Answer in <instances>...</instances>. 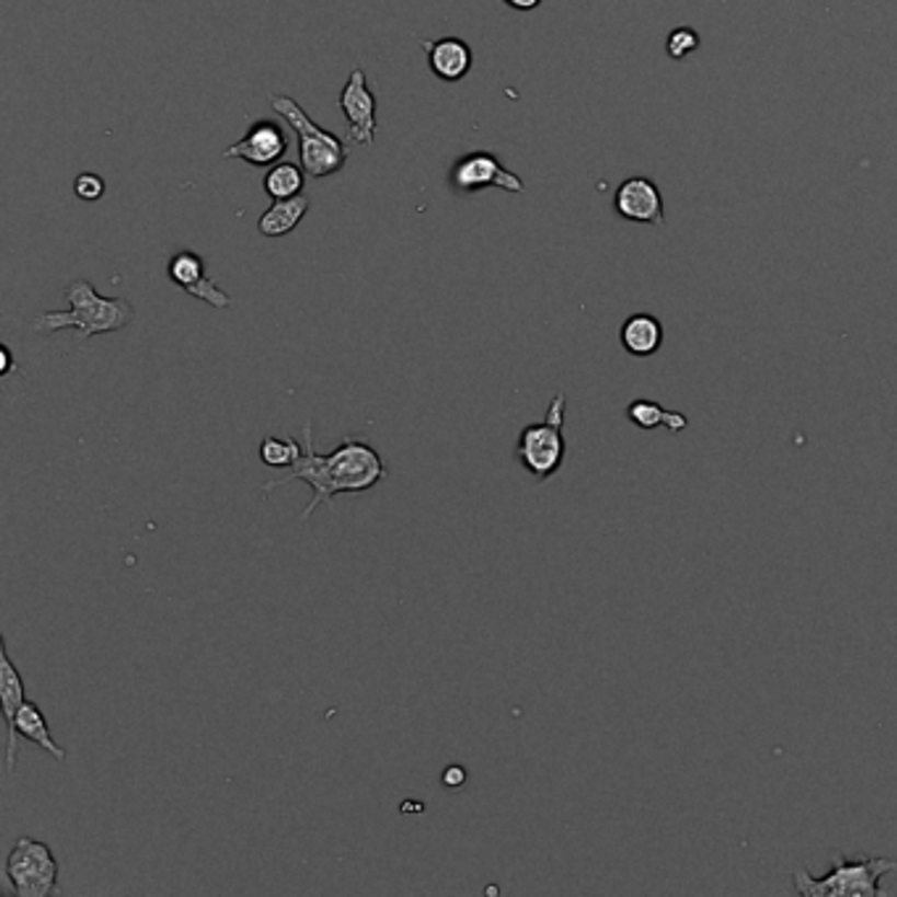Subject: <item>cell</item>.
<instances>
[{
	"mask_svg": "<svg viewBox=\"0 0 897 897\" xmlns=\"http://www.w3.org/2000/svg\"><path fill=\"white\" fill-rule=\"evenodd\" d=\"M14 732H16V737L22 735L24 739H30V743H35L37 748L48 752V756L56 758V761H61V763L67 761V750H64L61 745L54 739V735H50L48 718H45L43 709L35 703V700H24L22 703V709H19L16 713Z\"/></svg>",
	"mask_w": 897,
	"mask_h": 897,
	"instance_id": "obj_15",
	"label": "cell"
},
{
	"mask_svg": "<svg viewBox=\"0 0 897 897\" xmlns=\"http://www.w3.org/2000/svg\"><path fill=\"white\" fill-rule=\"evenodd\" d=\"M166 274H169V279L180 287V290H185L187 295H193V298L203 300V303H208L211 309H229V306H232V298L221 290L219 281L206 277V264H203V258L198 253L180 251L176 255H172V261H169V266H166Z\"/></svg>",
	"mask_w": 897,
	"mask_h": 897,
	"instance_id": "obj_10",
	"label": "cell"
},
{
	"mask_svg": "<svg viewBox=\"0 0 897 897\" xmlns=\"http://www.w3.org/2000/svg\"><path fill=\"white\" fill-rule=\"evenodd\" d=\"M11 371H14V356H11V348L9 345H3V348H0V375H11Z\"/></svg>",
	"mask_w": 897,
	"mask_h": 897,
	"instance_id": "obj_23",
	"label": "cell"
},
{
	"mask_svg": "<svg viewBox=\"0 0 897 897\" xmlns=\"http://www.w3.org/2000/svg\"><path fill=\"white\" fill-rule=\"evenodd\" d=\"M58 861L50 844L19 837L3 863V879L16 897H50L58 889Z\"/></svg>",
	"mask_w": 897,
	"mask_h": 897,
	"instance_id": "obj_6",
	"label": "cell"
},
{
	"mask_svg": "<svg viewBox=\"0 0 897 897\" xmlns=\"http://www.w3.org/2000/svg\"><path fill=\"white\" fill-rule=\"evenodd\" d=\"M897 871L893 858L861 855L848 861L842 853L831 855V869L824 876H810L797 869L792 874L803 897H884L882 879Z\"/></svg>",
	"mask_w": 897,
	"mask_h": 897,
	"instance_id": "obj_3",
	"label": "cell"
},
{
	"mask_svg": "<svg viewBox=\"0 0 897 897\" xmlns=\"http://www.w3.org/2000/svg\"><path fill=\"white\" fill-rule=\"evenodd\" d=\"M506 3L516 11H534L542 0H506Z\"/></svg>",
	"mask_w": 897,
	"mask_h": 897,
	"instance_id": "obj_24",
	"label": "cell"
},
{
	"mask_svg": "<svg viewBox=\"0 0 897 897\" xmlns=\"http://www.w3.org/2000/svg\"><path fill=\"white\" fill-rule=\"evenodd\" d=\"M424 48H427L432 74L442 82H461L474 64V54L461 37H442V41L424 43Z\"/></svg>",
	"mask_w": 897,
	"mask_h": 897,
	"instance_id": "obj_13",
	"label": "cell"
},
{
	"mask_svg": "<svg viewBox=\"0 0 897 897\" xmlns=\"http://www.w3.org/2000/svg\"><path fill=\"white\" fill-rule=\"evenodd\" d=\"M300 453H303V448L292 437H285V440L281 437H264V442L258 448L261 461L272 469H290Z\"/></svg>",
	"mask_w": 897,
	"mask_h": 897,
	"instance_id": "obj_18",
	"label": "cell"
},
{
	"mask_svg": "<svg viewBox=\"0 0 897 897\" xmlns=\"http://www.w3.org/2000/svg\"><path fill=\"white\" fill-rule=\"evenodd\" d=\"M74 193L80 200H88V203L101 200L103 193H106V182H103L101 174L84 172L74 180Z\"/></svg>",
	"mask_w": 897,
	"mask_h": 897,
	"instance_id": "obj_21",
	"label": "cell"
},
{
	"mask_svg": "<svg viewBox=\"0 0 897 897\" xmlns=\"http://www.w3.org/2000/svg\"><path fill=\"white\" fill-rule=\"evenodd\" d=\"M340 108L348 119V137L356 146H375L377 140V95L369 90L366 71L356 67L340 93Z\"/></svg>",
	"mask_w": 897,
	"mask_h": 897,
	"instance_id": "obj_8",
	"label": "cell"
},
{
	"mask_svg": "<svg viewBox=\"0 0 897 897\" xmlns=\"http://www.w3.org/2000/svg\"><path fill=\"white\" fill-rule=\"evenodd\" d=\"M24 679L22 674H19L16 664L11 660V653H9V645L0 643V709H3V718H5V729H9V743H5V769L14 774L16 769V732H14V722H16V713L22 709L24 703Z\"/></svg>",
	"mask_w": 897,
	"mask_h": 897,
	"instance_id": "obj_12",
	"label": "cell"
},
{
	"mask_svg": "<svg viewBox=\"0 0 897 897\" xmlns=\"http://www.w3.org/2000/svg\"><path fill=\"white\" fill-rule=\"evenodd\" d=\"M467 779H469V774H467V769H463L461 763H450L448 769L442 771L440 782H442V787L458 790V787H463V784H467Z\"/></svg>",
	"mask_w": 897,
	"mask_h": 897,
	"instance_id": "obj_22",
	"label": "cell"
},
{
	"mask_svg": "<svg viewBox=\"0 0 897 897\" xmlns=\"http://www.w3.org/2000/svg\"><path fill=\"white\" fill-rule=\"evenodd\" d=\"M69 311H45L35 319V332L50 335L58 330H77L82 343L95 335H111L133 324L135 306L127 298H103L88 279H71L67 285Z\"/></svg>",
	"mask_w": 897,
	"mask_h": 897,
	"instance_id": "obj_2",
	"label": "cell"
},
{
	"mask_svg": "<svg viewBox=\"0 0 897 897\" xmlns=\"http://www.w3.org/2000/svg\"><path fill=\"white\" fill-rule=\"evenodd\" d=\"M287 146H290V142H287L285 129H281L277 122L261 119L253 122L251 127H248L245 137L234 142V146H229L221 156H225V159H240L264 169L274 166V163L287 153Z\"/></svg>",
	"mask_w": 897,
	"mask_h": 897,
	"instance_id": "obj_9",
	"label": "cell"
},
{
	"mask_svg": "<svg viewBox=\"0 0 897 897\" xmlns=\"http://www.w3.org/2000/svg\"><path fill=\"white\" fill-rule=\"evenodd\" d=\"M563 418H566V395L555 392L545 411V418L537 424H527L519 432L514 456L521 463V469L529 476H534L537 482H548L563 467V458H566Z\"/></svg>",
	"mask_w": 897,
	"mask_h": 897,
	"instance_id": "obj_5",
	"label": "cell"
},
{
	"mask_svg": "<svg viewBox=\"0 0 897 897\" xmlns=\"http://www.w3.org/2000/svg\"><path fill=\"white\" fill-rule=\"evenodd\" d=\"M613 206L617 214L626 221H637V225H664V198L660 189L647 176H630L617 187L613 195Z\"/></svg>",
	"mask_w": 897,
	"mask_h": 897,
	"instance_id": "obj_11",
	"label": "cell"
},
{
	"mask_svg": "<svg viewBox=\"0 0 897 897\" xmlns=\"http://www.w3.org/2000/svg\"><path fill=\"white\" fill-rule=\"evenodd\" d=\"M272 108L277 111L281 119L290 124V129H295V135H298L300 166L306 169V174H311L313 180H324V176L343 172L350 150L337 135L319 127V124L306 114L303 106L290 95H274Z\"/></svg>",
	"mask_w": 897,
	"mask_h": 897,
	"instance_id": "obj_4",
	"label": "cell"
},
{
	"mask_svg": "<svg viewBox=\"0 0 897 897\" xmlns=\"http://www.w3.org/2000/svg\"><path fill=\"white\" fill-rule=\"evenodd\" d=\"M700 48V37L695 30L690 27H677L669 32V37H666V50H669L671 58H685L690 54H695Z\"/></svg>",
	"mask_w": 897,
	"mask_h": 897,
	"instance_id": "obj_20",
	"label": "cell"
},
{
	"mask_svg": "<svg viewBox=\"0 0 897 897\" xmlns=\"http://www.w3.org/2000/svg\"><path fill=\"white\" fill-rule=\"evenodd\" d=\"M669 414L671 411H664L653 401H632L626 405V416H630V422L640 429H658L660 424L669 422Z\"/></svg>",
	"mask_w": 897,
	"mask_h": 897,
	"instance_id": "obj_19",
	"label": "cell"
},
{
	"mask_svg": "<svg viewBox=\"0 0 897 897\" xmlns=\"http://www.w3.org/2000/svg\"><path fill=\"white\" fill-rule=\"evenodd\" d=\"M306 169L298 166V163H274L268 166V172L264 176V189L272 200H285L292 198V195L303 193L306 185Z\"/></svg>",
	"mask_w": 897,
	"mask_h": 897,
	"instance_id": "obj_17",
	"label": "cell"
},
{
	"mask_svg": "<svg viewBox=\"0 0 897 897\" xmlns=\"http://www.w3.org/2000/svg\"><path fill=\"white\" fill-rule=\"evenodd\" d=\"M388 480V467L375 445H369L361 437L345 435L332 453H319L313 445L311 422L303 424V453L279 480H268L264 493L285 487L290 482H306L313 490L309 506L300 514V521H306L319 506H332L337 495L348 493H369L379 482Z\"/></svg>",
	"mask_w": 897,
	"mask_h": 897,
	"instance_id": "obj_1",
	"label": "cell"
},
{
	"mask_svg": "<svg viewBox=\"0 0 897 897\" xmlns=\"http://www.w3.org/2000/svg\"><path fill=\"white\" fill-rule=\"evenodd\" d=\"M309 208L311 200L306 198V195H292V198L274 200L258 219V232L264 234V238H285V234H290L292 229L306 219Z\"/></svg>",
	"mask_w": 897,
	"mask_h": 897,
	"instance_id": "obj_16",
	"label": "cell"
},
{
	"mask_svg": "<svg viewBox=\"0 0 897 897\" xmlns=\"http://www.w3.org/2000/svg\"><path fill=\"white\" fill-rule=\"evenodd\" d=\"M621 348H624L630 356L647 358L653 353H658L660 343H664V326L656 317L651 313H632L624 324H621L619 332Z\"/></svg>",
	"mask_w": 897,
	"mask_h": 897,
	"instance_id": "obj_14",
	"label": "cell"
},
{
	"mask_svg": "<svg viewBox=\"0 0 897 897\" xmlns=\"http://www.w3.org/2000/svg\"><path fill=\"white\" fill-rule=\"evenodd\" d=\"M450 187L456 195H474L480 189L497 187L506 193H524V180L516 172H508L501 161L487 150L461 156L450 169Z\"/></svg>",
	"mask_w": 897,
	"mask_h": 897,
	"instance_id": "obj_7",
	"label": "cell"
}]
</instances>
